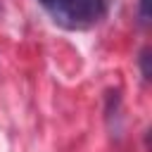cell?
I'll return each mask as SVG.
<instances>
[{"label": "cell", "instance_id": "6da1fadb", "mask_svg": "<svg viewBox=\"0 0 152 152\" xmlns=\"http://www.w3.org/2000/svg\"><path fill=\"white\" fill-rule=\"evenodd\" d=\"M50 19L66 31H86L100 24L109 10V0H38Z\"/></svg>", "mask_w": 152, "mask_h": 152}, {"label": "cell", "instance_id": "3957f363", "mask_svg": "<svg viewBox=\"0 0 152 152\" xmlns=\"http://www.w3.org/2000/svg\"><path fill=\"white\" fill-rule=\"evenodd\" d=\"M147 62H150V50L145 48V50L140 52V69H142V76H145V78H150V66H147Z\"/></svg>", "mask_w": 152, "mask_h": 152}, {"label": "cell", "instance_id": "7a4b0ae2", "mask_svg": "<svg viewBox=\"0 0 152 152\" xmlns=\"http://www.w3.org/2000/svg\"><path fill=\"white\" fill-rule=\"evenodd\" d=\"M138 21L142 26H147L150 21V14H147V0H138Z\"/></svg>", "mask_w": 152, "mask_h": 152}]
</instances>
